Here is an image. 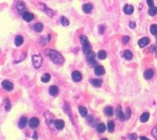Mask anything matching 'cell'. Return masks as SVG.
I'll list each match as a JSON object with an SVG mask.
<instances>
[{
  "label": "cell",
  "mask_w": 157,
  "mask_h": 140,
  "mask_svg": "<svg viewBox=\"0 0 157 140\" xmlns=\"http://www.w3.org/2000/svg\"><path fill=\"white\" fill-rule=\"evenodd\" d=\"M45 52H46V55L48 56L55 64H61L64 63V59L63 56L59 52H58L55 50H51V49H47L45 51Z\"/></svg>",
  "instance_id": "obj_1"
},
{
  "label": "cell",
  "mask_w": 157,
  "mask_h": 140,
  "mask_svg": "<svg viewBox=\"0 0 157 140\" xmlns=\"http://www.w3.org/2000/svg\"><path fill=\"white\" fill-rule=\"evenodd\" d=\"M80 39H81V45L83 46V51L86 54H87L90 52H91V47H90V45L89 43V41H88L87 38L86 36H84V35H81Z\"/></svg>",
  "instance_id": "obj_2"
},
{
  "label": "cell",
  "mask_w": 157,
  "mask_h": 140,
  "mask_svg": "<svg viewBox=\"0 0 157 140\" xmlns=\"http://www.w3.org/2000/svg\"><path fill=\"white\" fill-rule=\"evenodd\" d=\"M32 63L35 67H37V68L40 67L43 64V59H42V56L39 54L33 55L32 56Z\"/></svg>",
  "instance_id": "obj_3"
},
{
  "label": "cell",
  "mask_w": 157,
  "mask_h": 140,
  "mask_svg": "<svg viewBox=\"0 0 157 140\" xmlns=\"http://www.w3.org/2000/svg\"><path fill=\"white\" fill-rule=\"evenodd\" d=\"M40 6H41V9H42V10L44 12H45L48 16H49L50 17H52V16H54L55 12H54L51 9H48V8L46 6L45 4H44V3H40Z\"/></svg>",
  "instance_id": "obj_4"
},
{
  "label": "cell",
  "mask_w": 157,
  "mask_h": 140,
  "mask_svg": "<svg viewBox=\"0 0 157 140\" xmlns=\"http://www.w3.org/2000/svg\"><path fill=\"white\" fill-rule=\"evenodd\" d=\"M71 77H72V80L74 81H75V82H79V81H81L82 80V75L77 71H75L72 72Z\"/></svg>",
  "instance_id": "obj_5"
},
{
  "label": "cell",
  "mask_w": 157,
  "mask_h": 140,
  "mask_svg": "<svg viewBox=\"0 0 157 140\" xmlns=\"http://www.w3.org/2000/svg\"><path fill=\"white\" fill-rule=\"evenodd\" d=\"M149 42H150L149 38H147V37H144V38H142L141 39L139 40V41H138V45H139L140 48H144V47H146L147 45H149Z\"/></svg>",
  "instance_id": "obj_6"
},
{
  "label": "cell",
  "mask_w": 157,
  "mask_h": 140,
  "mask_svg": "<svg viewBox=\"0 0 157 140\" xmlns=\"http://www.w3.org/2000/svg\"><path fill=\"white\" fill-rule=\"evenodd\" d=\"M22 19L25 21L29 22H31L34 19V15L32 13H30V12H24L22 13Z\"/></svg>",
  "instance_id": "obj_7"
},
{
  "label": "cell",
  "mask_w": 157,
  "mask_h": 140,
  "mask_svg": "<svg viewBox=\"0 0 157 140\" xmlns=\"http://www.w3.org/2000/svg\"><path fill=\"white\" fill-rule=\"evenodd\" d=\"M2 86H3V87L5 89V90H8V91H10V90H12V89H13V84L10 82V81H9V80H3V82H2Z\"/></svg>",
  "instance_id": "obj_8"
},
{
  "label": "cell",
  "mask_w": 157,
  "mask_h": 140,
  "mask_svg": "<svg viewBox=\"0 0 157 140\" xmlns=\"http://www.w3.org/2000/svg\"><path fill=\"white\" fill-rule=\"evenodd\" d=\"M39 119L36 117H33L29 121V126L32 129H35L39 125Z\"/></svg>",
  "instance_id": "obj_9"
},
{
  "label": "cell",
  "mask_w": 157,
  "mask_h": 140,
  "mask_svg": "<svg viewBox=\"0 0 157 140\" xmlns=\"http://www.w3.org/2000/svg\"><path fill=\"white\" fill-rule=\"evenodd\" d=\"M94 73L97 76H101V75L104 74V73H105L104 67L103 66H100V65L96 66L95 69H94Z\"/></svg>",
  "instance_id": "obj_10"
},
{
  "label": "cell",
  "mask_w": 157,
  "mask_h": 140,
  "mask_svg": "<svg viewBox=\"0 0 157 140\" xmlns=\"http://www.w3.org/2000/svg\"><path fill=\"white\" fill-rule=\"evenodd\" d=\"M133 11H134V8H133V6H131V5L126 4V5H125V6L123 7V12H124L125 14H126V15H131V14H133Z\"/></svg>",
  "instance_id": "obj_11"
},
{
  "label": "cell",
  "mask_w": 157,
  "mask_h": 140,
  "mask_svg": "<svg viewBox=\"0 0 157 140\" xmlns=\"http://www.w3.org/2000/svg\"><path fill=\"white\" fill-rule=\"evenodd\" d=\"M116 116L119 118V119L121 121V122H123L126 119H125V114L123 113L122 109H121V107L119 106L117 109H116Z\"/></svg>",
  "instance_id": "obj_12"
},
{
  "label": "cell",
  "mask_w": 157,
  "mask_h": 140,
  "mask_svg": "<svg viewBox=\"0 0 157 140\" xmlns=\"http://www.w3.org/2000/svg\"><path fill=\"white\" fill-rule=\"evenodd\" d=\"M27 123H28V119H27L26 117H25V116H22V117H21V119H19V122L18 125H19V127L20 129H24V128L26 126Z\"/></svg>",
  "instance_id": "obj_13"
},
{
  "label": "cell",
  "mask_w": 157,
  "mask_h": 140,
  "mask_svg": "<svg viewBox=\"0 0 157 140\" xmlns=\"http://www.w3.org/2000/svg\"><path fill=\"white\" fill-rule=\"evenodd\" d=\"M55 125L57 129L61 130L64 127V122L62 119H57L56 121H55Z\"/></svg>",
  "instance_id": "obj_14"
},
{
  "label": "cell",
  "mask_w": 157,
  "mask_h": 140,
  "mask_svg": "<svg viewBox=\"0 0 157 140\" xmlns=\"http://www.w3.org/2000/svg\"><path fill=\"white\" fill-rule=\"evenodd\" d=\"M49 93L53 96H57L58 93V88L56 86H51L49 88Z\"/></svg>",
  "instance_id": "obj_15"
},
{
  "label": "cell",
  "mask_w": 157,
  "mask_h": 140,
  "mask_svg": "<svg viewBox=\"0 0 157 140\" xmlns=\"http://www.w3.org/2000/svg\"><path fill=\"white\" fill-rule=\"evenodd\" d=\"M153 74H154L153 70H152V69H148V70H146V71H145V73H144V77H145L146 79H147V80H149V79H151V78L152 77Z\"/></svg>",
  "instance_id": "obj_16"
},
{
  "label": "cell",
  "mask_w": 157,
  "mask_h": 140,
  "mask_svg": "<svg viewBox=\"0 0 157 140\" xmlns=\"http://www.w3.org/2000/svg\"><path fill=\"white\" fill-rule=\"evenodd\" d=\"M93 9V6L90 3H87V4H84L83 6V11L85 12V13H90Z\"/></svg>",
  "instance_id": "obj_17"
},
{
  "label": "cell",
  "mask_w": 157,
  "mask_h": 140,
  "mask_svg": "<svg viewBox=\"0 0 157 140\" xmlns=\"http://www.w3.org/2000/svg\"><path fill=\"white\" fill-rule=\"evenodd\" d=\"M23 42H24V39H23V37L21 36V35H18L15 39V45L17 47L21 46L23 44Z\"/></svg>",
  "instance_id": "obj_18"
},
{
  "label": "cell",
  "mask_w": 157,
  "mask_h": 140,
  "mask_svg": "<svg viewBox=\"0 0 157 140\" xmlns=\"http://www.w3.org/2000/svg\"><path fill=\"white\" fill-rule=\"evenodd\" d=\"M149 113L146 112V113H143L141 116H140V122H146L149 120Z\"/></svg>",
  "instance_id": "obj_19"
},
{
  "label": "cell",
  "mask_w": 157,
  "mask_h": 140,
  "mask_svg": "<svg viewBox=\"0 0 157 140\" xmlns=\"http://www.w3.org/2000/svg\"><path fill=\"white\" fill-rule=\"evenodd\" d=\"M90 83H91V84H92L93 86L98 87H100V86H101V84H102V80H100V79H92V80H90Z\"/></svg>",
  "instance_id": "obj_20"
},
{
  "label": "cell",
  "mask_w": 157,
  "mask_h": 140,
  "mask_svg": "<svg viewBox=\"0 0 157 140\" xmlns=\"http://www.w3.org/2000/svg\"><path fill=\"white\" fill-rule=\"evenodd\" d=\"M78 110L80 114L81 115V116L83 117H86L87 115V109L84 107V106H79L78 107Z\"/></svg>",
  "instance_id": "obj_21"
},
{
  "label": "cell",
  "mask_w": 157,
  "mask_h": 140,
  "mask_svg": "<svg viewBox=\"0 0 157 140\" xmlns=\"http://www.w3.org/2000/svg\"><path fill=\"white\" fill-rule=\"evenodd\" d=\"M17 9L19 12H24V9H25V4L23 3V2L22 1H19L17 3Z\"/></svg>",
  "instance_id": "obj_22"
},
{
  "label": "cell",
  "mask_w": 157,
  "mask_h": 140,
  "mask_svg": "<svg viewBox=\"0 0 157 140\" xmlns=\"http://www.w3.org/2000/svg\"><path fill=\"white\" fill-rule=\"evenodd\" d=\"M123 56H124V58H125L126 60L129 61V60H131L132 58H133V54H132V52H131L130 51L126 50V51H124V52H123Z\"/></svg>",
  "instance_id": "obj_23"
},
{
  "label": "cell",
  "mask_w": 157,
  "mask_h": 140,
  "mask_svg": "<svg viewBox=\"0 0 157 140\" xmlns=\"http://www.w3.org/2000/svg\"><path fill=\"white\" fill-rule=\"evenodd\" d=\"M34 30L37 32H41L43 30V25L40 22L35 24L34 25Z\"/></svg>",
  "instance_id": "obj_24"
},
{
  "label": "cell",
  "mask_w": 157,
  "mask_h": 140,
  "mask_svg": "<svg viewBox=\"0 0 157 140\" xmlns=\"http://www.w3.org/2000/svg\"><path fill=\"white\" fill-rule=\"evenodd\" d=\"M50 80H51V75H50L49 74H43V76H42V78H41V80H42V82H43V83H48V82L50 81Z\"/></svg>",
  "instance_id": "obj_25"
},
{
  "label": "cell",
  "mask_w": 157,
  "mask_h": 140,
  "mask_svg": "<svg viewBox=\"0 0 157 140\" xmlns=\"http://www.w3.org/2000/svg\"><path fill=\"white\" fill-rule=\"evenodd\" d=\"M97 130L98 132L103 133V132H104V131L106 130V125H105L103 123H100V124H98L97 126Z\"/></svg>",
  "instance_id": "obj_26"
},
{
  "label": "cell",
  "mask_w": 157,
  "mask_h": 140,
  "mask_svg": "<svg viewBox=\"0 0 157 140\" xmlns=\"http://www.w3.org/2000/svg\"><path fill=\"white\" fill-rule=\"evenodd\" d=\"M97 57H98V58L100 59V60H104V59H106V58H107V52H106L105 51H103V50H101V51H100L98 52Z\"/></svg>",
  "instance_id": "obj_27"
},
{
  "label": "cell",
  "mask_w": 157,
  "mask_h": 140,
  "mask_svg": "<svg viewBox=\"0 0 157 140\" xmlns=\"http://www.w3.org/2000/svg\"><path fill=\"white\" fill-rule=\"evenodd\" d=\"M60 22H61V24L62 25H64V26H68V25H69V24H70L69 20H68L66 17H64V16H61V17Z\"/></svg>",
  "instance_id": "obj_28"
},
{
  "label": "cell",
  "mask_w": 157,
  "mask_h": 140,
  "mask_svg": "<svg viewBox=\"0 0 157 140\" xmlns=\"http://www.w3.org/2000/svg\"><path fill=\"white\" fill-rule=\"evenodd\" d=\"M149 14L151 16H154L157 14V8H155V6L152 7H149Z\"/></svg>",
  "instance_id": "obj_29"
},
{
  "label": "cell",
  "mask_w": 157,
  "mask_h": 140,
  "mask_svg": "<svg viewBox=\"0 0 157 140\" xmlns=\"http://www.w3.org/2000/svg\"><path fill=\"white\" fill-rule=\"evenodd\" d=\"M149 30H150V32H151L152 35H155V36L157 35V25H155V24L152 25L150 26Z\"/></svg>",
  "instance_id": "obj_30"
},
{
  "label": "cell",
  "mask_w": 157,
  "mask_h": 140,
  "mask_svg": "<svg viewBox=\"0 0 157 140\" xmlns=\"http://www.w3.org/2000/svg\"><path fill=\"white\" fill-rule=\"evenodd\" d=\"M107 128H108V130L110 132H113L114 131V128H115V124L113 121H110L108 122V124H107Z\"/></svg>",
  "instance_id": "obj_31"
},
{
  "label": "cell",
  "mask_w": 157,
  "mask_h": 140,
  "mask_svg": "<svg viewBox=\"0 0 157 140\" xmlns=\"http://www.w3.org/2000/svg\"><path fill=\"white\" fill-rule=\"evenodd\" d=\"M104 113H105V114H106L107 116H112V115H113V109H112V107H110V106L106 107V108L104 109Z\"/></svg>",
  "instance_id": "obj_32"
},
{
  "label": "cell",
  "mask_w": 157,
  "mask_h": 140,
  "mask_svg": "<svg viewBox=\"0 0 157 140\" xmlns=\"http://www.w3.org/2000/svg\"><path fill=\"white\" fill-rule=\"evenodd\" d=\"M5 108H6V111H9L11 109V103L8 99H6L5 100Z\"/></svg>",
  "instance_id": "obj_33"
},
{
  "label": "cell",
  "mask_w": 157,
  "mask_h": 140,
  "mask_svg": "<svg viewBox=\"0 0 157 140\" xmlns=\"http://www.w3.org/2000/svg\"><path fill=\"white\" fill-rule=\"evenodd\" d=\"M130 116H131V109L129 108H127L126 111V114H125V119H128L130 118Z\"/></svg>",
  "instance_id": "obj_34"
},
{
  "label": "cell",
  "mask_w": 157,
  "mask_h": 140,
  "mask_svg": "<svg viewBox=\"0 0 157 140\" xmlns=\"http://www.w3.org/2000/svg\"><path fill=\"white\" fill-rule=\"evenodd\" d=\"M152 136L155 138V140H157V125L155 126L152 130Z\"/></svg>",
  "instance_id": "obj_35"
},
{
  "label": "cell",
  "mask_w": 157,
  "mask_h": 140,
  "mask_svg": "<svg viewBox=\"0 0 157 140\" xmlns=\"http://www.w3.org/2000/svg\"><path fill=\"white\" fill-rule=\"evenodd\" d=\"M87 61H89V60H92V59H94L95 54H94L93 51H91V52H90L89 54H87Z\"/></svg>",
  "instance_id": "obj_36"
},
{
  "label": "cell",
  "mask_w": 157,
  "mask_h": 140,
  "mask_svg": "<svg viewBox=\"0 0 157 140\" xmlns=\"http://www.w3.org/2000/svg\"><path fill=\"white\" fill-rule=\"evenodd\" d=\"M129 40H130V38H129V36H124V37H123V38H122V41H123V43L124 45L127 44V43L129 41Z\"/></svg>",
  "instance_id": "obj_37"
},
{
  "label": "cell",
  "mask_w": 157,
  "mask_h": 140,
  "mask_svg": "<svg viewBox=\"0 0 157 140\" xmlns=\"http://www.w3.org/2000/svg\"><path fill=\"white\" fill-rule=\"evenodd\" d=\"M129 140H136L137 139V135L136 133H132L129 135Z\"/></svg>",
  "instance_id": "obj_38"
},
{
  "label": "cell",
  "mask_w": 157,
  "mask_h": 140,
  "mask_svg": "<svg viewBox=\"0 0 157 140\" xmlns=\"http://www.w3.org/2000/svg\"><path fill=\"white\" fill-rule=\"evenodd\" d=\"M147 4L149 7H152L154 6V0H146Z\"/></svg>",
  "instance_id": "obj_39"
},
{
  "label": "cell",
  "mask_w": 157,
  "mask_h": 140,
  "mask_svg": "<svg viewBox=\"0 0 157 140\" xmlns=\"http://www.w3.org/2000/svg\"><path fill=\"white\" fill-rule=\"evenodd\" d=\"M99 32H100V33L102 35V34L105 32V27H104L103 25H100V26L99 27Z\"/></svg>",
  "instance_id": "obj_40"
},
{
  "label": "cell",
  "mask_w": 157,
  "mask_h": 140,
  "mask_svg": "<svg viewBox=\"0 0 157 140\" xmlns=\"http://www.w3.org/2000/svg\"><path fill=\"white\" fill-rule=\"evenodd\" d=\"M129 26L130 29H135L136 28V23L134 22H130L129 24Z\"/></svg>",
  "instance_id": "obj_41"
},
{
  "label": "cell",
  "mask_w": 157,
  "mask_h": 140,
  "mask_svg": "<svg viewBox=\"0 0 157 140\" xmlns=\"http://www.w3.org/2000/svg\"><path fill=\"white\" fill-rule=\"evenodd\" d=\"M33 138H34L35 140H37V139H38V133H37L36 132H34Z\"/></svg>",
  "instance_id": "obj_42"
},
{
  "label": "cell",
  "mask_w": 157,
  "mask_h": 140,
  "mask_svg": "<svg viewBox=\"0 0 157 140\" xmlns=\"http://www.w3.org/2000/svg\"><path fill=\"white\" fill-rule=\"evenodd\" d=\"M140 140H150L148 138L145 137V136H140Z\"/></svg>",
  "instance_id": "obj_43"
},
{
  "label": "cell",
  "mask_w": 157,
  "mask_h": 140,
  "mask_svg": "<svg viewBox=\"0 0 157 140\" xmlns=\"http://www.w3.org/2000/svg\"><path fill=\"white\" fill-rule=\"evenodd\" d=\"M155 52H156V56H157V47H155Z\"/></svg>",
  "instance_id": "obj_44"
},
{
  "label": "cell",
  "mask_w": 157,
  "mask_h": 140,
  "mask_svg": "<svg viewBox=\"0 0 157 140\" xmlns=\"http://www.w3.org/2000/svg\"><path fill=\"white\" fill-rule=\"evenodd\" d=\"M101 140H108V139H107V138H102Z\"/></svg>",
  "instance_id": "obj_45"
},
{
  "label": "cell",
  "mask_w": 157,
  "mask_h": 140,
  "mask_svg": "<svg viewBox=\"0 0 157 140\" xmlns=\"http://www.w3.org/2000/svg\"><path fill=\"white\" fill-rule=\"evenodd\" d=\"M156 38H157V35H156Z\"/></svg>",
  "instance_id": "obj_46"
}]
</instances>
